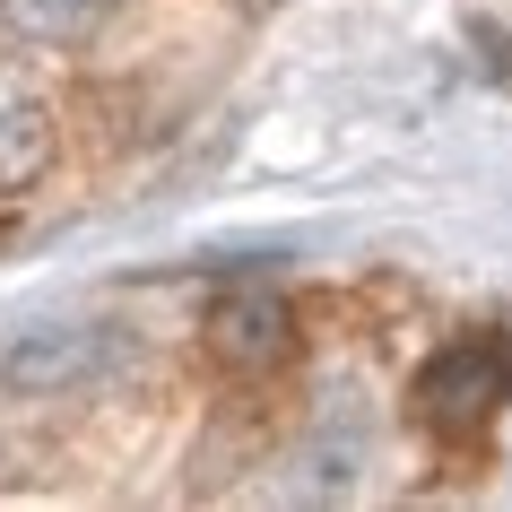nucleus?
Masks as SVG:
<instances>
[{"label": "nucleus", "instance_id": "obj_1", "mask_svg": "<svg viewBox=\"0 0 512 512\" xmlns=\"http://www.w3.org/2000/svg\"><path fill=\"white\" fill-rule=\"evenodd\" d=\"M512 400V339L504 330H460L417 365L408 382V417L434 434V443H478Z\"/></svg>", "mask_w": 512, "mask_h": 512}, {"label": "nucleus", "instance_id": "obj_3", "mask_svg": "<svg viewBox=\"0 0 512 512\" xmlns=\"http://www.w3.org/2000/svg\"><path fill=\"white\" fill-rule=\"evenodd\" d=\"M200 339L226 374H278L287 356H296V304L278 296V287H217L209 313H200Z\"/></svg>", "mask_w": 512, "mask_h": 512}, {"label": "nucleus", "instance_id": "obj_5", "mask_svg": "<svg viewBox=\"0 0 512 512\" xmlns=\"http://www.w3.org/2000/svg\"><path fill=\"white\" fill-rule=\"evenodd\" d=\"M113 18V0H0V27L18 44H87Z\"/></svg>", "mask_w": 512, "mask_h": 512}, {"label": "nucleus", "instance_id": "obj_2", "mask_svg": "<svg viewBox=\"0 0 512 512\" xmlns=\"http://www.w3.org/2000/svg\"><path fill=\"white\" fill-rule=\"evenodd\" d=\"M53 148H61V96L44 87L35 61L0 53V209L53 174Z\"/></svg>", "mask_w": 512, "mask_h": 512}, {"label": "nucleus", "instance_id": "obj_4", "mask_svg": "<svg viewBox=\"0 0 512 512\" xmlns=\"http://www.w3.org/2000/svg\"><path fill=\"white\" fill-rule=\"evenodd\" d=\"M113 365V330L96 322H44L27 330L18 348L0 356V391H18V400H61V391H79Z\"/></svg>", "mask_w": 512, "mask_h": 512}]
</instances>
